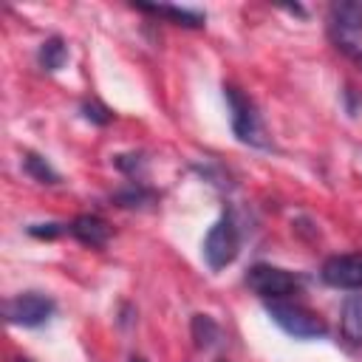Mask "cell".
I'll return each instance as SVG.
<instances>
[{
    "label": "cell",
    "instance_id": "cell-11",
    "mask_svg": "<svg viewBox=\"0 0 362 362\" xmlns=\"http://www.w3.org/2000/svg\"><path fill=\"white\" fill-rule=\"evenodd\" d=\"M339 331L351 345H362V294H351L339 311Z\"/></svg>",
    "mask_w": 362,
    "mask_h": 362
},
{
    "label": "cell",
    "instance_id": "cell-9",
    "mask_svg": "<svg viewBox=\"0 0 362 362\" xmlns=\"http://www.w3.org/2000/svg\"><path fill=\"white\" fill-rule=\"evenodd\" d=\"M133 8L144 11V14H156V17H167L175 25L184 28H204L206 14L195 11V8H181V6H170V3H133Z\"/></svg>",
    "mask_w": 362,
    "mask_h": 362
},
{
    "label": "cell",
    "instance_id": "cell-17",
    "mask_svg": "<svg viewBox=\"0 0 362 362\" xmlns=\"http://www.w3.org/2000/svg\"><path fill=\"white\" fill-rule=\"evenodd\" d=\"M31 238H40V240H54V238H59L62 232H68V223H31L28 229H25Z\"/></svg>",
    "mask_w": 362,
    "mask_h": 362
},
{
    "label": "cell",
    "instance_id": "cell-10",
    "mask_svg": "<svg viewBox=\"0 0 362 362\" xmlns=\"http://www.w3.org/2000/svg\"><path fill=\"white\" fill-rule=\"evenodd\" d=\"M110 201H113L116 206H122V209H139V206L156 204V201H158V192H156L153 187H147L144 181H130V184H124L122 189H116V192L110 195Z\"/></svg>",
    "mask_w": 362,
    "mask_h": 362
},
{
    "label": "cell",
    "instance_id": "cell-7",
    "mask_svg": "<svg viewBox=\"0 0 362 362\" xmlns=\"http://www.w3.org/2000/svg\"><path fill=\"white\" fill-rule=\"evenodd\" d=\"M320 280L331 288L362 291V252L331 255L320 269Z\"/></svg>",
    "mask_w": 362,
    "mask_h": 362
},
{
    "label": "cell",
    "instance_id": "cell-3",
    "mask_svg": "<svg viewBox=\"0 0 362 362\" xmlns=\"http://www.w3.org/2000/svg\"><path fill=\"white\" fill-rule=\"evenodd\" d=\"M266 311H269L272 322L280 325L294 339H322L328 334L325 320L317 311H311V308H305L300 303L274 300V303H266Z\"/></svg>",
    "mask_w": 362,
    "mask_h": 362
},
{
    "label": "cell",
    "instance_id": "cell-15",
    "mask_svg": "<svg viewBox=\"0 0 362 362\" xmlns=\"http://www.w3.org/2000/svg\"><path fill=\"white\" fill-rule=\"evenodd\" d=\"M113 164H116V170H122V173L130 175L133 181H141V175H144V170H147V161H144V156H139V153H119V156H113Z\"/></svg>",
    "mask_w": 362,
    "mask_h": 362
},
{
    "label": "cell",
    "instance_id": "cell-20",
    "mask_svg": "<svg viewBox=\"0 0 362 362\" xmlns=\"http://www.w3.org/2000/svg\"><path fill=\"white\" fill-rule=\"evenodd\" d=\"M218 362H226V359H218Z\"/></svg>",
    "mask_w": 362,
    "mask_h": 362
},
{
    "label": "cell",
    "instance_id": "cell-5",
    "mask_svg": "<svg viewBox=\"0 0 362 362\" xmlns=\"http://www.w3.org/2000/svg\"><path fill=\"white\" fill-rule=\"evenodd\" d=\"M201 252H204V263H206L212 272L226 269V266L238 257V252H240V232H238L232 215H221V218L209 226Z\"/></svg>",
    "mask_w": 362,
    "mask_h": 362
},
{
    "label": "cell",
    "instance_id": "cell-6",
    "mask_svg": "<svg viewBox=\"0 0 362 362\" xmlns=\"http://www.w3.org/2000/svg\"><path fill=\"white\" fill-rule=\"evenodd\" d=\"M57 311V303L42 294V291H23L14 294L3 303V317L11 325H23V328H37L45 325Z\"/></svg>",
    "mask_w": 362,
    "mask_h": 362
},
{
    "label": "cell",
    "instance_id": "cell-19",
    "mask_svg": "<svg viewBox=\"0 0 362 362\" xmlns=\"http://www.w3.org/2000/svg\"><path fill=\"white\" fill-rule=\"evenodd\" d=\"M14 362H31V359H14Z\"/></svg>",
    "mask_w": 362,
    "mask_h": 362
},
{
    "label": "cell",
    "instance_id": "cell-18",
    "mask_svg": "<svg viewBox=\"0 0 362 362\" xmlns=\"http://www.w3.org/2000/svg\"><path fill=\"white\" fill-rule=\"evenodd\" d=\"M130 362H147V359H141V356H130Z\"/></svg>",
    "mask_w": 362,
    "mask_h": 362
},
{
    "label": "cell",
    "instance_id": "cell-4",
    "mask_svg": "<svg viewBox=\"0 0 362 362\" xmlns=\"http://www.w3.org/2000/svg\"><path fill=\"white\" fill-rule=\"evenodd\" d=\"M243 283L260 300L274 303V300H286L288 294H297L300 286H303V277L294 274V272H288V269L272 266V263H255V266H249Z\"/></svg>",
    "mask_w": 362,
    "mask_h": 362
},
{
    "label": "cell",
    "instance_id": "cell-16",
    "mask_svg": "<svg viewBox=\"0 0 362 362\" xmlns=\"http://www.w3.org/2000/svg\"><path fill=\"white\" fill-rule=\"evenodd\" d=\"M82 116L90 122V124H99V127H105L110 119H113V110L110 107H105L102 102H96V99H90V102H82Z\"/></svg>",
    "mask_w": 362,
    "mask_h": 362
},
{
    "label": "cell",
    "instance_id": "cell-2",
    "mask_svg": "<svg viewBox=\"0 0 362 362\" xmlns=\"http://www.w3.org/2000/svg\"><path fill=\"white\" fill-rule=\"evenodd\" d=\"M223 99L229 105V122H232V133L238 136V141L249 147H269V133H266L257 105L235 85H223Z\"/></svg>",
    "mask_w": 362,
    "mask_h": 362
},
{
    "label": "cell",
    "instance_id": "cell-14",
    "mask_svg": "<svg viewBox=\"0 0 362 362\" xmlns=\"http://www.w3.org/2000/svg\"><path fill=\"white\" fill-rule=\"evenodd\" d=\"M23 170H25L34 181H40V184H59V173H57L40 153H25V156H23Z\"/></svg>",
    "mask_w": 362,
    "mask_h": 362
},
{
    "label": "cell",
    "instance_id": "cell-12",
    "mask_svg": "<svg viewBox=\"0 0 362 362\" xmlns=\"http://www.w3.org/2000/svg\"><path fill=\"white\" fill-rule=\"evenodd\" d=\"M189 331H192V339H195V345H198L201 351H209V348L221 345V339H223L221 325H218L215 317H209V314H192Z\"/></svg>",
    "mask_w": 362,
    "mask_h": 362
},
{
    "label": "cell",
    "instance_id": "cell-1",
    "mask_svg": "<svg viewBox=\"0 0 362 362\" xmlns=\"http://www.w3.org/2000/svg\"><path fill=\"white\" fill-rule=\"evenodd\" d=\"M362 3L359 0H339L328 8V37L348 59L362 65Z\"/></svg>",
    "mask_w": 362,
    "mask_h": 362
},
{
    "label": "cell",
    "instance_id": "cell-13",
    "mask_svg": "<svg viewBox=\"0 0 362 362\" xmlns=\"http://www.w3.org/2000/svg\"><path fill=\"white\" fill-rule=\"evenodd\" d=\"M37 62H40L42 71L57 74V71L68 62V45H65V40L57 37V34L48 37V40H42V45H40V51H37Z\"/></svg>",
    "mask_w": 362,
    "mask_h": 362
},
{
    "label": "cell",
    "instance_id": "cell-8",
    "mask_svg": "<svg viewBox=\"0 0 362 362\" xmlns=\"http://www.w3.org/2000/svg\"><path fill=\"white\" fill-rule=\"evenodd\" d=\"M68 232H71L79 243H85V246H90V249L105 246V243L110 240V235H113L110 223H107L105 218H99V215H76V218L68 223Z\"/></svg>",
    "mask_w": 362,
    "mask_h": 362
}]
</instances>
